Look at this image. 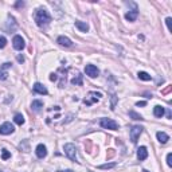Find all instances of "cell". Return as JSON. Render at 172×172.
I'll return each mask as SVG.
<instances>
[{
  "mask_svg": "<svg viewBox=\"0 0 172 172\" xmlns=\"http://www.w3.org/2000/svg\"><path fill=\"white\" fill-rule=\"evenodd\" d=\"M34 19L39 27H44L51 22V15L48 13L47 10H44V8H38L34 13Z\"/></svg>",
  "mask_w": 172,
  "mask_h": 172,
  "instance_id": "obj_1",
  "label": "cell"
},
{
  "mask_svg": "<svg viewBox=\"0 0 172 172\" xmlns=\"http://www.w3.org/2000/svg\"><path fill=\"white\" fill-rule=\"evenodd\" d=\"M99 125L104 129H110V130H117L118 129V124L112 118H101Z\"/></svg>",
  "mask_w": 172,
  "mask_h": 172,
  "instance_id": "obj_2",
  "label": "cell"
},
{
  "mask_svg": "<svg viewBox=\"0 0 172 172\" xmlns=\"http://www.w3.org/2000/svg\"><path fill=\"white\" fill-rule=\"evenodd\" d=\"M63 149H64L66 156L70 159V160L77 161V148H75L74 144H66L63 147Z\"/></svg>",
  "mask_w": 172,
  "mask_h": 172,
  "instance_id": "obj_3",
  "label": "cell"
},
{
  "mask_svg": "<svg viewBox=\"0 0 172 172\" xmlns=\"http://www.w3.org/2000/svg\"><path fill=\"white\" fill-rule=\"evenodd\" d=\"M142 129H144V128H142V126H140V125L132 126V129H130V140H132V142H133V144H136V142H137L140 134L142 133Z\"/></svg>",
  "mask_w": 172,
  "mask_h": 172,
  "instance_id": "obj_4",
  "label": "cell"
},
{
  "mask_svg": "<svg viewBox=\"0 0 172 172\" xmlns=\"http://www.w3.org/2000/svg\"><path fill=\"white\" fill-rule=\"evenodd\" d=\"M85 73L87 77L90 78H96L99 75V70L97 66H94V64H86L85 66Z\"/></svg>",
  "mask_w": 172,
  "mask_h": 172,
  "instance_id": "obj_5",
  "label": "cell"
},
{
  "mask_svg": "<svg viewBox=\"0 0 172 172\" xmlns=\"http://www.w3.org/2000/svg\"><path fill=\"white\" fill-rule=\"evenodd\" d=\"M87 96H89V98H90V99H86V98L83 99L85 105H91V104H94V102H98L99 99H101L102 94L101 93H97V91H90Z\"/></svg>",
  "mask_w": 172,
  "mask_h": 172,
  "instance_id": "obj_6",
  "label": "cell"
},
{
  "mask_svg": "<svg viewBox=\"0 0 172 172\" xmlns=\"http://www.w3.org/2000/svg\"><path fill=\"white\" fill-rule=\"evenodd\" d=\"M12 44H13V48L18 51L23 50L24 46H26V43H24V39L20 36V35H15L12 39Z\"/></svg>",
  "mask_w": 172,
  "mask_h": 172,
  "instance_id": "obj_7",
  "label": "cell"
},
{
  "mask_svg": "<svg viewBox=\"0 0 172 172\" xmlns=\"http://www.w3.org/2000/svg\"><path fill=\"white\" fill-rule=\"evenodd\" d=\"M13 130H15V128H13V125L11 122H4L0 125V134L7 136V134L13 133Z\"/></svg>",
  "mask_w": 172,
  "mask_h": 172,
  "instance_id": "obj_8",
  "label": "cell"
},
{
  "mask_svg": "<svg viewBox=\"0 0 172 172\" xmlns=\"http://www.w3.org/2000/svg\"><path fill=\"white\" fill-rule=\"evenodd\" d=\"M35 152H36V156L39 159H44L47 156V148H46V145L39 144L36 147V149H35Z\"/></svg>",
  "mask_w": 172,
  "mask_h": 172,
  "instance_id": "obj_9",
  "label": "cell"
},
{
  "mask_svg": "<svg viewBox=\"0 0 172 172\" xmlns=\"http://www.w3.org/2000/svg\"><path fill=\"white\" fill-rule=\"evenodd\" d=\"M32 90H34L35 93H38V94H42V96H46V94L48 93L47 89H46V86H43L42 83H39V82H36L34 86H32Z\"/></svg>",
  "mask_w": 172,
  "mask_h": 172,
  "instance_id": "obj_10",
  "label": "cell"
},
{
  "mask_svg": "<svg viewBox=\"0 0 172 172\" xmlns=\"http://www.w3.org/2000/svg\"><path fill=\"white\" fill-rule=\"evenodd\" d=\"M56 43L63 46V47H71V44H73V42L67 36H59L58 39H56Z\"/></svg>",
  "mask_w": 172,
  "mask_h": 172,
  "instance_id": "obj_11",
  "label": "cell"
},
{
  "mask_svg": "<svg viewBox=\"0 0 172 172\" xmlns=\"http://www.w3.org/2000/svg\"><path fill=\"white\" fill-rule=\"evenodd\" d=\"M148 157V150L145 147H140L139 149H137V159H139L140 161L145 160V159Z\"/></svg>",
  "mask_w": 172,
  "mask_h": 172,
  "instance_id": "obj_12",
  "label": "cell"
},
{
  "mask_svg": "<svg viewBox=\"0 0 172 172\" xmlns=\"http://www.w3.org/2000/svg\"><path fill=\"white\" fill-rule=\"evenodd\" d=\"M75 27L79 30L81 32H87L89 31V24L85 23V22H81V20H77L75 22Z\"/></svg>",
  "mask_w": 172,
  "mask_h": 172,
  "instance_id": "obj_13",
  "label": "cell"
},
{
  "mask_svg": "<svg viewBox=\"0 0 172 172\" xmlns=\"http://www.w3.org/2000/svg\"><path fill=\"white\" fill-rule=\"evenodd\" d=\"M156 137H157V140L161 142V144H165V142L169 140V136L165 133V132H157V133H156Z\"/></svg>",
  "mask_w": 172,
  "mask_h": 172,
  "instance_id": "obj_14",
  "label": "cell"
},
{
  "mask_svg": "<svg viewBox=\"0 0 172 172\" xmlns=\"http://www.w3.org/2000/svg\"><path fill=\"white\" fill-rule=\"evenodd\" d=\"M137 16H139V11L137 10H133V11H129L128 13L125 15V19L129 22H134L137 19Z\"/></svg>",
  "mask_w": 172,
  "mask_h": 172,
  "instance_id": "obj_15",
  "label": "cell"
},
{
  "mask_svg": "<svg viewBox=\"0 0 172 172\" xmlns=\"http://www.w3.org/2000/svg\"><path fill=\"white\" fill-rule=\"evenodd\" d=\"M153 114H155V117L161 118L164 116V108L160 106V105H156V106L153 108Z\"/></svg>",
  "mask_w": 172,
  "mask_h": 172,
  "instance_id": "obj_16",
  "label": "cell"
},
{
  "mask_svg": "<svg viewBox=\"0 0 172 172\" xmlns=\"http://www.w3.org/2000/svg\"><path fill=\"white\" fill-rule=\"evenodd\" d=\"M42 108H43V102L39 101V99H35V101L31 102V109L34 110V112H39Z\"/></svg>",
  "mask_w": 172,
  "mask_h": 172,
  "instance_id": "obj_17",
  "label": "cell"
},
{
  "mask_svg": "<svg viewBox=\"0 0 172 172\" xmlns=\"http://www.w3.org/2000/svg\"><path fill=\"white\" fill-rule=\"evenodd\" d=\"M71 83H73V85H77V86H82L83 81H82V75H81L79 71H77V75L71 79Z\"/></svg>",
  "mask_w": 172,
  "mask_h": 172,
  "instance_id": "obj_18",
  "label": "cell"
},
{
  "mask_svg": "<svg viewBox=\"0 0 172 172\" xmlns=\"http://www.w3.org/2000/svg\"><path fill=\"white\" fill-rule=\"evenodd\" d=\"M13 121H15L18 125H23V124H24V117L20 114V113H16L15 117H13Z\"/></svg>",
  "mask_w": 172,
  "mask_h": 172,
  "instance_id": "obj_19",
  "label": "cell"
},
{
  "mask_svg": "<svg viewBox=\"0 0 172 172\" xmlns=\"http://www.w3.org/2000/svg\"><path fill=\"white\" fill-rule=\"evenodd\" d=\"M137 77H139L140 79H142V81H150V79H152V78H150V75L148 74V73H145V71H139Z\"/></svg>",
  "mask_w": 172,
  "mask_h": 172,
  "instance_id": "obj_20",
  "label": "cell"
},
{
  "mask_svg": "<svg viewBox=\"0 0 172 172\" xmlns=\"http://www.w3.org/2000/svg\"><path fill=\"white\" fill-rule=\"evenodd\" d=\"M129 116H130V117L133 118V120H144V118H142L141 116L139 114V113L134 112V110H130V112H129Z\"/></svg>",
  "mask_w": 172,
  "mask_h": 172,
  "instance_id": "obj_21",
  "label": "cell"
},
{
  "mask_svg": "<svg viewBox=\"0 0 172 172\" xmlns=\"http://www.w3.org/2000/svg\"><path fill=\"white\" fill-rule=\"evenodd\" d=\"M11 157V153L7 149H1V159L3 160H8Z\"/></svg>",
  "mask_w": 172,
  "mask_h": 172,
  "instance_id": "obj_22",
  "label": "cell"
},
{
  "mask_svg": "<svg viewBox=\"0 0 172 172\" xmlns=\"http://www.w3.org/2000/svg\"><path fill=\"white\" fill-rule=\"evenodd\" d=\"M114 165H116V163H108V164H102V165H99L98 168L99 169H109V168H113Z\"/></svg>",
  "mask_w": 172,
  "mask_h": 172,
  "instance_id": "obj_23",
  "label": "cell"
},
{
  "mask_svg": "<svg viewBox=\"0 0 172 172\" xmlns=\"http://www.w3.org/2000/svg\"><path fill=\"white\" fill-rule=\"evenodd\" d=\"M116 104H117V97L113 94V96H112V104H110V109H112V110L116 109Z\"/></svg>",
  "mask_w": 172,
  "mask_h": 172,
  "instance_id": "obj_24",
  "label": "cell"
},
{
  "mask_svg": "<svg viewBox=\"0 0 172 172\" xmlns=\"http://www.w3.org/2000/svg\"><path fill=\"white\" fill-rule=\"evenodd\" d=\"M7 44V39L4 36H0V48H4Z\"/></svg>",
  "mask_w": 172,
  "mask_h": 172,
  "instance_id": "obj_25",
  "label": "cell"
},
{
  "mask_svg": "<svg viewBox=\"0 0 172 172\" xmlns=\"http://www.w3.org/2000/svg\"><path fill=\"white\" fill-rule=\"evenodd\" d=\"M167 164H168V167H172V153L167 155Z\"/></svg>",
  "mask_w": 172,
  "mask_h": 172,
  "instance_id": "obj_26",
  "label": "cell"
},
{
  "mask_svg": "<svg viewBox=\"0 0 172 172\" xmlns=\"http://www.w3.org/2000/svg\"><path fill=\"white\" fill-rule=\"evenodd\" d=\"M171 22H172V19H171V18H167V19H165L167 27H168V30H169V31H171Z\"/></svg>",
  "mask_w": 172,
  "mask_h": 172,
  "instance_id": "obj_27",
  "label": "cell"
},
{
  "mask_svg": "<svg viewBox=\"0 0 172 172\" xmlns=\"http://www.w3.org/2000/svg\"><path fill=\"white\" fill-rule=\"evenodd\" d=\"M7 77H8V74L5 71H1L0 73V79H7Z\"/></svg>",
  "mask_w": 172,
  "mask_h": 172,
  "instance_id": "obj_28",
  "label": "cell"
},
{
  "mask_svg": "<svg viewBox=\"0 0 172 172\" xmlns=\"http://www.w3.org/2000/svg\"><path fill=\"white\" fill-rule=\"evenodd\" d=\"M147 105V102L145 101H139V102H136V106H145Z\"/></svg>",
  "mask_w": 172,
  "mask_h": 172,
  "instance_id": "obj_29",
  "label": "cell"
},
{
  "mask_svg": "<svg viewBox=\"0 0 172 172\" xmlns=\"http://www.w3.org/2000/svg\"><path fill=\"white\" fill-rule=\"evenodd\" d=\"M8 67H11V63H8V62H7V63H4L1 66V70H5V69H8Z\"/></svg>",
  "mask_w": 172,
  "mask_h": 172,
  "instance_id": "obj_30",
  "label": "cell"
},
{
  "mask_svg": "<svg viewBox=\"0 0 172 172\" xmlns=\"http://www.w3.org/2000/svg\"><path fill=\"white\" fill-rule=\"evenodd\" d=\"M56 78L58 77H56V74H54V73L50 75V81H56Z\"/></svg>",
  "mask_w": 172,
  "mask_h": 172,
  "instance_id": "obj_31",
  "label": "cell"
},
{
  "mask_svg": "<svg viewBox=\"0 0 172 172\" xmlns=\"http://www.w3.org/2000/svg\"><path fill=\"white\" fill-rule=\"evenodd\" d=\"M18 61H19V62H24V58H23L22 55H18Z\"/></svg>",
  "mask_w": 172,
  "mask_h": 172,
  "instance_id": "obj_32",
  "label": "cell"
},
{
  "mask_svg": "<svg viewBox=\"0 0 172 172\" xmlns=\"http://www.w3.org/2000/svg\"><path fill=\"white\" fill-rule=\"evenodd\" d=\"M23 4H24L23 1H22V3H16V7H23Z\"/></svg>",
  "mask_w": 172,
  "mask_h": 172,
  "instance_id": "obj_33",
  "label": "cell"
},
{
  "mask_svg": "<svg viewBox=\"0 0 172 172\" xmlns=\"http://www.w3.org/2000/svg\"><path fill=\"white\" fill-rule=\"evenodd\" d=\"M56 172H74V171H71V169H66V171H56Z\"/></svg>",
  "mask_w": 172,
  "mask_h": 172,
  "instance_id": "obj_34",
  "label": "cell"
},
{
  "mask_svg": "<svg viewBox=\"0 0 172 172\" xmlns=\"http://www.w3.org/2000/svg\"><path fill=\"white\" fill-rule=\"evenodd\" d=\"M142 172H149V171H147V169H144V171H142Z\"/></svg>",
  "mask_w": 172,
  "mask_h": 172,
  "instance_id": "obj_35",
  "label": "cell"
},
{
  "mask_svg": "<svg viewBox=\"0 0 172 172\" xmlns=\"http://www.w3.org/2000/svg\"><path fill=\"white\" fill-rule=\"evenodd\" d=\"M0 172H3V171H0Z\"/></svg>",
  "mask_w": 172,
  "mask_h": 172,
  "instance_id": "obj_36",
  "label": "cell"
}]
</instances>
